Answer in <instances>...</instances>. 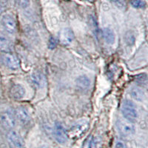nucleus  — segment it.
<instances>
[{
	"mask_svg": "<svg viewBox=\"0 0 148 148\" xmlns=\"http://www.w3.org/2000/svg\"><path fill=\"white\" fill-rule=\"evenodd\" d=\"M121 113L125 119L130 122H135L138 119V113L134 103L130 100H125L121 106Z\"/></svg>",
	"mask_w": 148,
	"mask_h": 148,
	"instance_id": "f257e3e1",
	"label": "nucleus"
},
{
	"mask_svg": "<svg viewBox=\"0 0 148 148\" xmlns=\"http://www.w3.org/2000/svg\"><path fill=\"white\" fill-rule=\"evenodd\" d=\"M117 128L120 134L124 137L132 136L135 133V126L127 120H119L117 122Z\"/></svg>",
	"mask_w": 148,
	"mask_h": 148,
	"instance_id": "f03ea898",
	"label": "nucleus"
},
{
	"mask_svg": "<svg viewBox=\"0 0 148 148\" xmlns=\"http://www.w3.org/2000/svg\"><path fill=\"white\" fill-rule=\"evenodd\" d=\"M16 116L14 112L5 110L0 113V123L6 129H12L16 125Z\"/></svg>",
	"mask_w": 148,
	"mask_h": 148,
	"instance_id": "7ed1b4c3",
	"label": "nucleus"
},
{
	"mask_svg": "<svg viewBox=\"0 0 148 148\" xmlns=\"http://www.w3.org/2000/svg\"><path fill=\"white\" fill-rule=\"evenodd\" d=\"M8 142L10 148H24L22 138L15 130H10L7 136Z\"/></svg>",
	"mask_w": 148,
	"mask_h": 148,
	"instance_id": "20e7f679",
	"label": "nucleus"
},
{
	"mask_svg": "<svg viewBox=\"0 0 148 148\" xmlns=\"http://www.w3.org/2000/svg\"><path fill=\"white\" fill-rule=\"evenodd\" d=\"M59 42L63 45H68L71 44L74 39V34L73 30L69 27L62 29L59 34Z\"/></svg>",
	"mask_w": 148,
	"mask_h": 148,
	"instance_id": "39448f33",
	"label": "nucleus"
},
{
	"mask_svg": "<svg viewBox=\"0 0 148 148\" xmlns=\"http://www.w3.org/2000/svg\"><path fill=\"white\" fill-rule=\"evenodd\" d=\"M54 137L56 140L60 144L66 143L68 139L67 132L60 123H56L54 126Z\"/></svg>",
	"mask_w": 148,
	"mask_h": 148,
	"instance_id": "423d86ee",
	"label": "nucleus"
},
{
	"mask_svg": "<svg viewBox=\"0 0 148 148\" xmlns=\"http://www.w3.org/2000/svg\"><path fill=\"white\" fill-rule=\"evenodd\" d=\"M2 24L6 32L10 34H15L16 30V24L15 19L11 16H4L2 18Z\"/></svg>",
	"mask_w": 148,
	"mask_h": 148,
	"instance_id": "0eeeda50",
	"label": "nucleus"
},
{
	"mask_svg": "<svg viewBox=\"0 0 148 148\" xmlns=\"http://www.w3.org/2000/svg\"><path fill=\"white\" fill-rule=\"evenodd\" d=\"M14 114L16 116V119L18 120L22 125H27L30 121V117L29 113L27 112V110L23 107L17 108L16 109Z\"/></svg>",
	"mask_w": 148,
	"mask_h": 148,
	"instance_id": "6e6552de",
	"label": "nucleus"
},
{
	"mask_svg": "<svg viewBox=\"0 0 148 148\" xmlns=\"http://www.w3.org/2000/svg\"><path fill=\"white\" fill-rule=\"evenodd\" d=\"M3 62L10 70H17L19 67V61L16 56L9 53H6L3 56Z\"/></svg>",
	"mask_w": 148,
	"mask_h": 148,
	"instance_id": "1a4fd4ad",
	"label": "nucleus"
},
{
	"mask_svg": "<svg viewBox=\"0 0 148 148\" xmlns=\"http://www.w3.org/2000/svg\"><path fill=\"white\" fill-rule=\"evenodd\" d=\"M10 96L15 100L22 99L25 96V89L21 84H14L10 89Z\"/></svg>",
	"mask_w": 148,
	"mask_h": 148,
	"instance_id": "9d476101",
	"label": "nucleus"
},
{
	"mask_svg": "<svg viewBox=\"0 0 148 148\" xmlns=\"http://www.w3.org/2000/svg\"><path fill=\"white\" fill-rule=\"evenodd\" d=\"M31 80L34 85L39 89L44 88L45 85V78L40 72H34L31 76Z\"/></svg>",
	"mask_w": 148,
	"mask_h": 148,
	"instance_id": "9b49d317",
	"label": "nucleus"
},
{
	"mask_svg": "<svg viewBox=\"0 0 148 148\" xmlns=\"http://www.w3.org/2000/svg\"><path fill=\"white\" fill-rule=\"evenodd\" d=\"M130 94L133 99L137 101H143L145 99V92L139 87H133L130 91Z\"/></svg>",
	"mask_w": 148,
	"mask_h": 148,
	"instance_id": "f8f14e48",
	"label": "nucleus"
},
{
	"mask_svg": "<svg viewBox=\"0 0 148 148\" xmlns=\"http://www.w3.org/2000/svg\"><path fill=\"white\" fill-rule=\"evenodd\" d=\"M76 84L78 88L82 90H86L89 89L90 86V80L85 75H82L76 79Z\"/></svg>",
	"mask_w": 148,
	"mask_h": 148,
	"instance_id": "ddd939ff",
	"label": "nucleus"
},
{
	"mask_svg": "<svg viewBox=\"0 0 148 148\" xmlns=\"http://www.w3.org/2000/svg\"><path fill=\"white\" fill-rule=\"evenodd\" d=\"M11 50V42L6 35L0 33V51L9 53Z\"/></svg>",
	"mask_w": 148,
	"mask_h": 148,
	"instance_id": "4468645a",
	"label": "nucleus"
},
{
	"mask_svg": "<svg viewBox=\"0 0 148 148\" xmlns=\"http://www.w3.org/2000/svg\"><path fill=\"white\" fill-rule=\"evenodd\" d=\"M88 127V124L87 122H79L76 124L71 128V133L74 136H81L82 133L87 130Z\"/></svg>",
	"mask_w": 148,
	"mask_h": 148,
	"instance_id": "2eb2a0df",
	"label": "nucleus"
},
{
	"mask_svg": "<svg viewBox=\"0 0 148 148\" xmlns=\"http://www.w3.org/2000/svg\"><path fill=\"white\" fill-rule=\"evenodd\" d=\"M102 36L104 41L109 45H113L115 42V34L110 27H104L102 30Z\"/></svg>",
	"mask_w": 148,
	"mask_h": 148,
	"instance_id": "dca6fc26",
	"label": "nucleus"
},
{
	"mask_svg": "<svg viewBox=\"0 0 148 148\" xmlns=\"http://www.w3.org/2000/svg\"><path fill=\"white\" fill-rule=\"evenodd\" d=\"M115 6L118 8L121 9V10H125L127 7L126 2L125 0H110Z\"/></svg>",
	"mask_w": 148,
	"mask_h": 148,
	"instance_id": "f3484780",
	"label": "nucleus"
},
{
	"mask_svg": "<svg viewBox=\"0 0 148 148\" xmlns=\"http://www.w3.org/2000/svg\"><path fill=\"white\" fill-rule=\"evenodd\" d=\"M131 5L136 8H144L145 7V2L142 0H132Z\"/></svg>",
	"mask_w": 148,
	"mask_h": 148,
	"instance_id": "a211bd4d",
	"label": "nucleus"
},
{
	"mask_svg": "<svg viewBox=\"0 0 148 148\" xmlns=\"http://www.w3.org/2000/svg\"><path fill=\"white\" fill-rule=\"evenodd\" d=\"M147 76L145 74H141L139 76H138V79H137V82L138 83H139L141 85H147Z\"/></svg>",
	"mask_w": 148,
	"mask_h": 148,
	"instance_id": "6ab92c4d",
	"label": "nucleus"
},
{
	"mask_svg": "<svg viewBox=\"0 0 148 148\" xmlns=\"http://www.w3.org/2000/svg\"><path fill=\"white\" fill-rule=\"evenodd\" d=\"M17 3L22 8H26L30 5V0H17Z\"/></svg>",
	"mask_w": 148,
	"mask_h": 148,
	"instance_id": "aec40b11",
	"label": "nucleus"
},
{
	"mask_svg": "<svg viewBox=\"0 0 148 148\" xmlns=\"http://www.w3.org/2000/svg\"><path fill=\"white\" fill-rule=\"evenodd\" d=\"M56 46V40L53 37H51L49 40V47L51 49H53L55 48Z\"/></svg>",
	"mask_w": 148,
	"mask_h": 148,
	"instance_id": "412c9836",
	"label": "nucleus"
},
{
	"mask_svg": "<svg viewBox=\"0 0 148 148\" xmlns=\"http://www.w3.org/2000/svg\"><path fill=\"white\" fill-rule=\"evenodd\" d=\"M115 148H127V146H126V145H125V144L123 142V141H118L116 143Z\"/></svg>",
	"mask_w": 148,
	"mask_h": 148,
	"instance_id": "4be33fe9",
	"label": "nucleus"
},
{
	"mask_svg": "<svg viewBox=\"0 0 148 148\" xmlns=\"http://www.w3.org/2000/svg\"><path fill=\"white\" fill-rule=\"evenodd\" d=\"M41 148H49L47 146H42Z\"/></svg>",
	"mask_w": 148,
	"mask_h": 148,
	"instance_id": "5701e85b",
	"label": "nucleus"
},
{
	"mask_svg": "<svg viewBox=\"0 0 148 148\" xmlns=\"http://www.w3.org/2000/svg\"><path fill=\"white\" fill-rule=\"evenodd\" d=\"M1 13H2V8L0 6V14H1Z\"/></svg>",
	"mask_w": 148,
	"mask_h": 148,
	"instance_id": "b1692460",
	"label": "nucleus"
}]
</instances>
